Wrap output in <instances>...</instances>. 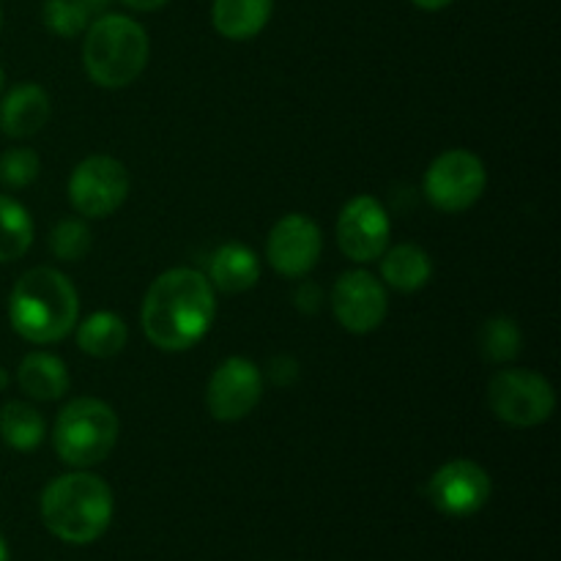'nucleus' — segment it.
<instances>
[{
  "label": "nucleus",
  "mask_w": 561,
  "mask_h": 561,
  "mask_svg": "<svg viewBox=\"0 0 561 561\" xmlns=\"http://www.w3.org/2000/svg\"><path fill=\"white\" fill-rule=\"evenodd\" d=\"M49 252L64 263L82 261L91 252V228L82 219H64L49 233Z\"/></svg>",
  "instance_id": "24"
},
{
  "label": "nucleus",
  "mask_w": 561,
  "mask_h": 561,
  "mask_svg": "<svg viewBox=\"0 0 561 561\" xmlns=\"http://www.w3.org/2000/svg\"><path fill=\"white\" fill-rule=\"evenodd\" d=\"M47 436L44 416L33 405L11 400L0 411V438L16 453H33Z\"/></svg>",
  "instance_id": "20"
},
{
  "label": "nucleus",
  "mask_w": 561,
  "mask_h": 561,
  "mask_svg": "<svg viewBox=\"0 0 561 561\" xmlns=\"http://www.w3.org/2000/svg\"><path fill=\"white\" fill-rule=\"evenodd\" d=\"M151 42L146 27L124 14H99L88 25L82 64L99 88H126L146 71Z\"/></svg>",
  "instance_id": "4"
},
{
  "label": "nucleus",
  "mask_w": 561,
  "mask_h": 561,
  "mask_svg": "<svg viewBox=\"0 0 561 561\" xmlns=\"http://www.w3.org/2000/svg\"><path fill=\"white\" fill-rule=\"evenodd\" d=\"M129 170L104 153L82 159L69 179V201L85 219H104L118 211L129 197Z\"/></svg>",
  "instance_id": "8"
},
{
  "label": "nucleus",
  "mask_w": 561,
  "mask_h": 561,
  "mask_svg": "<svg viewBox=\"0 0 561 561\" xmlns=\"http://www.w3.org/2000/svg\"><path fill=\"white\" fill-rule=\"evenodd\" d=\"M16 383H20V389L27 398L53 403V400H60L69 392L71 378L64 359L47 354V351H33L16 367Z\"/></svg>",
  "instance_id": "16"
},
{
  "label": "nucleus",
  "mask_w": 561,
  "mask_h": 561,
  "mask_svg": "<svg viewBox=\"0 0 561 561\" xmlns=\"http://www.w3.org/2000/svg\"><path fill=\"white\" fill-rule=\"evenodd\" d=\"M323 233L307 214H288L272 228L266 241L268 266L288 279H301L318 266Z\"/></svg>",
  "instance_id": "13"
},
{
  "label": "nucleus",
  "mask_w": 561,
  "mask_h": 561,
  "mask_svg": "<svg viewBox=\"0 0 561 561\" xmlns=\"http://www.w3.org/2000/svg\"><path fill=\"white\" fill-rule=\"evenodd\" d=\"M524 348V332L510 316H493L480 329V354L491 365H507Z\"/></svg>",
  "instance_id": "22"
},
{
  "label": "nucleus",
  "mask_w": 561,
  "mask_h": 561,
  "mask_svg": "<svg viewBox=\"0 0 561 561\" xmlns=\"http://www.w3.org/2000/svg\"><path fill=\"white\" fill-rule=\"evenodd\" d=\"M294 305H296V310H301L305 316H316L323 305L321 285H316L312 279L299 283V288H296V294H294Z\"/></svg>",
  "instance_id": "26"
},
{
  "label": "nucleus",
  "mask_w": 561,
  "mask_h": 561,
  "mask_svg": "<svg viewBox=\"0 0 561 561\" xmlns=\"http://www.w3.org/2000/svg\"><path fill=\"white\" fill-rule=\"evenodd\" d=\"M332 312L340 327L351 334H370L389 312L387 285L365 268L340 274L332 288Z\"/></svg>",
  "instance_id": "12"
},
{
  "label": "nucleus",
  "mask_w": 561,
  "mask_h": 561,
  "mask_svg": "<svg viewBox=\"0 0 561 561\" xmlns=\"http://www.w3.org/2000/svg\"><path fill=\"white\" fill-rule=\"evenodd\" d=\"M80 318V296L64 272L36 266L16 279L9 296L11 329L33 345L69 337Z\"/></svg>",
  "instance_id": "2"
},
{
  "label": "nucleus",
  "mask_w": 561,
  "mask_h": 561,
  "mask_svg": "<svg viewBox=\"0 0 561 561\" xmlns=\"http://www.w3.org/2000/svg\"><path fill=\"white\" fill-rule=\"evenodd\" d=\"M268 376H272V381L277 387H290L299 378V362L294 356H277V359H272Z\"/></svg>",
  "instance_id": "27"
},
{
  "label": "nucleus",
  "mask_w": 561,
  "mask_h": 561,
  "mask_svg": "<svg viewBox=\"0 0 561 561\" xmlns=\"http://www.w3.org/2000/svg\"><path fill=\"white\" fill-rule=\"evenodd\" d=\"M0 561H9V546H5L3 535H0Z\"/></svg>",
  "instance_id": "31"
},
{
  "label": "nucleus",
  "mask_w": 561,
  "mask_h": 561,
  "mask_svg": "<svg viewBox=\"0 0 561 561\" xmlns=\"http://www.w3.org/2000/svg\"><path fill=\"white\" fill-rule=\"evenodd\" d=\"M5 383H9V373H5L3 367H0V389H5Z\"/></svg>",
  "instance_id": "32"
},
{
  "label": "nucleus",
  "mask_w": 561,
  "mask_h": 561,
  "mask_svg": "<svg viewBox=\"0 0 561 561\" xmlns=\"http://www.w3.org/2000/svg\"><path fill=\"white\" fill-rule=\"evenodd\" d=\"M118 433L121 422L113 405L99 398H77L55 420L53 447L64 463L88 469L113 453Z\"/></svg>",
  "instance_id": "5"
},
{
  "label": "nucleus",
  "mask_w": 561,
  "mask_h": 561,
  "mask_svg": "<svg viewBox=\"0 0 561 561\" xmlns=\"http://www.w3.org/2000/svg\"><path fill=\"white\" fill-rule=\"evenodd\" d=\"M33 244V219L22 203L0 195V263L20 261Z\"/></svg>",
  "instance_id": "21"
},
{
  "label": "nucleus",
  "mask_w": 561,
  "mask_h": 561,
  "mask_svg": "<svg viewBox=\"0 0 561 561\" xmlns=\"http://www.w3.org/2000/svg\"><path fill=\"white\" fill-rule=\"evenodd\" d=\"M0 27H3V11H0Z\"/></svg>",
  "instance_id": "34"
},
{
  "label": "nucleus",
  "mask_w": 561,
  "mask_h": 561,
  "mask_svg": "<svg viewBox=\"0 0 561 561\" xmlns=\"http://www.w3.org/2000/svg\"><path fill=\"white\" fill-rule=\"evenodd\" d=\"M82 3H85L88 9H91V14L96 16V14H102L104 9H107V5H110V0H82Z\"/></svg>",
  "instance_id": "30"
},
{
  "label": "nucleus",
  "mask_w": 561,
  "mask_h": 561,
  "mask_svg": "<svg viewBox=\"0 0 561 561\" xmlns=\"http://www.w3.org/2000/svg\"><path fill=\"white\" fill-rule=\"evenodd\" d=\"M392 236V219L378 197L356 195L337 217V244L354 263H373L383 255Z\"/></svg>",
  "instance_id": "10"
},
{
  "label": "nucleus",
  "mask_w": 561,
  "mask_h": 561,
  "mask_svg": "<svg viewBox=\"0 0 561 561\" xmlns=\"http://www.w3.org/2000/svg\"><path fill=\"white\" fill-rule=\"evenodd\" d=\"M488 186V170L477 153L449 148L438 153L425 170L422 192L427 203L444 214H463L474 206Z\"/></svg>",
  "instance_id": "7"
},
{
  "label": "nucleus",
  "mask_w": 561,
  "mask_h": 561,
  "mask_svg": "<svg viewBox=\"0 0 561 561\" xmlns=\"http://www.w3.org/2000/svg\"><path fill=\"white\" fill-rule=\"evenodd\" d=\"M3 82H5V71H3V66H0V91H3Z\"/></svg>",
  "instance_id": "33"
},
{
  "label": "nucleus",
  "mask_w": 561,
  "mask_h": 561,
  "mask_svg": "<svg viewBox=\"0 0 561 561\" xmlns=\"http://www.w3.org/2000/svg\"><path fill=\"white\" fill-rule=\"evenodd\" d=\"M42 520L69 546L96 542L113 520V491L91 471L55 477L42 493Z\"/></svg>",
  "instance_id": "3"
},
{
  "label": "nucleus",
  "mask_w": 561,
  "mask_h": 561,
  "mask_svg": "<svg viewBox=\"0 0 561 561\" xmlns=\"http://www.w3.org/2000/svg\"><path fill=\"white\" fill-rule=\"evenodd\" d=\"M53 104L47 91L36 82H20L0 102V131L14 140H25L47 126Z\"/></svg>",
  "instance_id": "14"
},
{
  "label": "nucleus",
  "mask_w": 561,
  "mask_h": 561,
  "mask_svg": "<svg viewBox=\"0 0 561 561\" xmlns=\"http://www.w3.org/2000/svg\"><path fill=\"white\" fill-rule=\"evenodd\" d=\"M433 507L447 518H469L488 504L493 493V482L488 471L474 460H449L425 488Z\"/></svg>",
  "instance_id": "11"
},
{
  "label": "nucleus",
  "mask_w": 561,
  "mask_h": 561,
  "mask_svg": "<svg viewBox=\"0 0 561 561\" xmlns=\"http://www.w3.org/2000/svg\"><path fill=\"white\" fill-rule=\"evenodd\" d=\"M411 3L422 11H442L447 9V5H453L455 0H411Z\"/></svg>",
  "instance_id": "29"
},
{
  "label": "nucleus",
  "mask_w": 561,
  "mask_h": 561,
  "mask_svg": "<svg viewBox=\"0 0 561 561\" xmlns=\"http://www.w3.org/2000/svg\"><path fill=\"white\" fill-rule=\"evenodd\" d=\"M42 173V159L31 148H9L0 157V184L9 190H25Z\"/></svg>",
  "instance_id": "25"
},
{
  "label": "nucleus",
  "mask_w": 561,
  "mask_h": 561,
  "mask_svg": "<svg viewBox=\"0 0 561 561\" xmlns=\"http://www.w3.org/2000/svg\"><path fill=\"white\" fill-rule=\"evenodd\" d=\"M206 277L211 288L222 290V294H244V290L255 288L261 279V261L247 244L228 241L214 250Z\"/></svg>",
  "instance_id": "15"
},
{
  "label": "nucleus",
  "mask_w": 561,
  "mask_h": 561,
  "mask_svg": "<svg viewBox=\"0 0 561 561\" xmlns=\"http://www.w3.org/2000/svg\"><path fill=\"white\" fill-rule=\"evenodd\" d=\"M274 0H214L211 22L219 36L230 42L255 38L268 25Z\"/></svg>",
  "instance_id": "17"
},
{
  "label": "nucleus",
  "mask_w": 561,
  "mask_h": 561,
  "mask_svg": "<svg viewBox=\"0 0 561 561\" xmlns=\"http://www.w3.org/2000/svg\"><path fill=\"white\" fill-rule=\"evenodd\" d=\"M124 5H129L131 11H157L162 5H168L170 0H121Z\"/></svg>",
  "instance_id": "28"
},
{
  "label": "nucleus",
  "mask_w": 561,
  "mask_h": 561,
  "mask_svg": "<svg viewBox=\"0 0 561 561\" xmlns=\"http://www.w3.org/2000/svg\"><path fill=\"white\" fill-rule=\"evenodd\" d=\"M488 409L504 425L537 427L557 411V392L540 373L504 367L488 383Z\"/></svg>",
  "instance_id": "6"
},
{
  "label": "nucleus",
  "mask_w": 561,
  "mask_h": 561,
  "mask_svg": "<svg viewBox=\"0 0 561 561\" xmlns=\"http://www.w3.org/2000/svg\"><path fill=\"white\" fill-rule=\"evenodd\" d=\"M126 340H129V329H126L124 318L110 310L93 312L77 327V345L82 354L93 356V359H110V356L121 354Z\"/></svg>",
  "instance_id": "19"
},
{
  "label": "nucleus",
  "mask_w": 561,
  "mask_h": 561,
  "mask_svg": "<svg viewBox=\"0 0 561 561\" xmlns=\"http://www.w3.org/2000/svg\"><path fill=\"white\" fill-rule=\"evenodd\" d=\"M378 261H381V283L400 294H414L433 277V261L420 244L387 247Z\"/></svg>",
  "instance_id": "18"
},
{
  "label": "nucleus",
  "mask_w": 561,
  "mask_h": 561,
  "mask_svg": "<svg viewBox=\"0 0 561 561\" xmlns=\"http://www.w3.org/2000/svg\"><path fill=\"white\" fill-rule=\"evenodd\" d=\"M217 316V299L208 277L197 268H168L146 290L140 310L148 343L168 354L201 343Z\"/></svg>",
  "instance_id": "1"
},
{
  "label": "nucleus",
  "mask_w": 561,
  "mask_h": 561,
  "mask_svg": "<svg viewBox=\"0 0 561 561\" xmlns=\"http://www.w3.org/2000/svg\"><path fill=\"white\" fill-rule=\"evenodd\" d=\"M91 9L82 0H44V25L60 38H75L85 33L91 25Z\"/></svg>",
  "instance_id": "23"
},
{
  "label": "nucleus",
  "mask_w": 561,
  "mask_h": 561,
  "mask_svg": "<svg viewBox=\"0 0 561 561\" xmlns=\"http://www.w3.org/2000/svg\"><path fill=\"white\" fill-rule=\"evenodd\" d=\"M263 398V373L247 356H230L211 373L206 409L219 422H239L257 409Z\"/></svg>",
  "instance_id": "9"
}]
</instances>
